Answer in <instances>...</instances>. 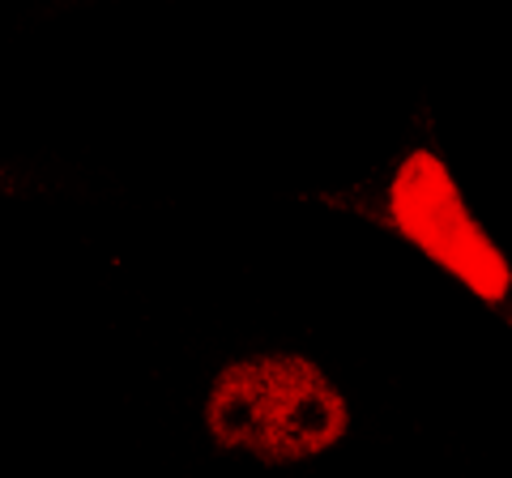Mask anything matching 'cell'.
Returning a JSON list of instances; mask_svg holds the SVG:
<instances>
[{
  "mask_svg": "<svg viewBox=\"0 0 512 478\" xmlns=\"http://www.w3.org/2000/svg\"><path fill=\"white\" fill-rule=\"evenodd\" d=\"M205 432L222 453L261 466H299L346 440L350 402L338 380L308 355L256 350L214 376Z\"/></svg>",
  "mask_w": 512,
  "mask_h": 478,
  "instance_id": "obj_1",
  "label": "cell"
},
{
  "mask_svg": "<svg viewBox=\"0 0 512 478\" xmlns=\"http://www.w3.org/2000/svg\"><path fill=\"white\" fill-rule=\"evenodd\" d=\"M380 222L393 227L410 248H419L427 261H436L444 274L470 286L483 304H512V265L483 231V222L470 214L453 171L436 150L414 146L397 158L380 193Z\"/></svg>",
  "mask_w": 512,
  "mask_h": 478,
  "instance_id": "obj_2",
  "label": "cell"
}]
</instances>
